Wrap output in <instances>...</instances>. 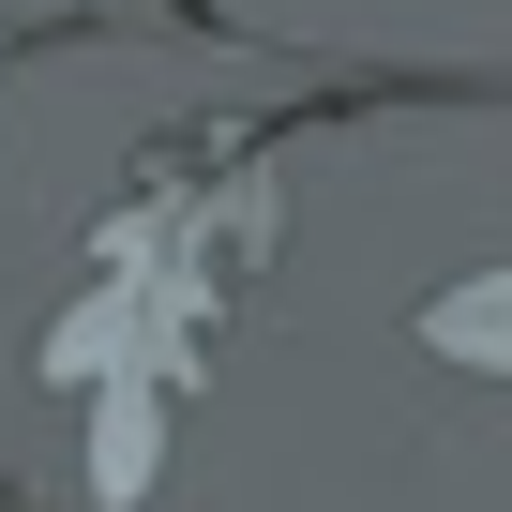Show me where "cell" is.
I'll return each instance as SVG.
<instances>
[{"label":"cell","mask_w":512,"mask_h":512,"mask_svg":"<svg viewBox=\"0 0 512 512\" xmlns=\"http://www.w3.org/2000/svg\"><path fill=\"white\" fill-rule=\"evenodd\" d=\"M0 512H31V497H0Z\"/></svg>","instance_id":"cell-2"},{"label":"cell","mask_w":512,"mask_h":512,"mask_svg":"<svg viewBox=\"0 0 512 512\" xmlns=\"http://www.w3.org/2000/svg\"><path fill=\"white\" fill-rule=\"evenodd\" d=\"M151 467H166V377L91 392V497H106V512H136V497H151Z\"/></svg>","instance_id":"cell-1"}]
</instances>
